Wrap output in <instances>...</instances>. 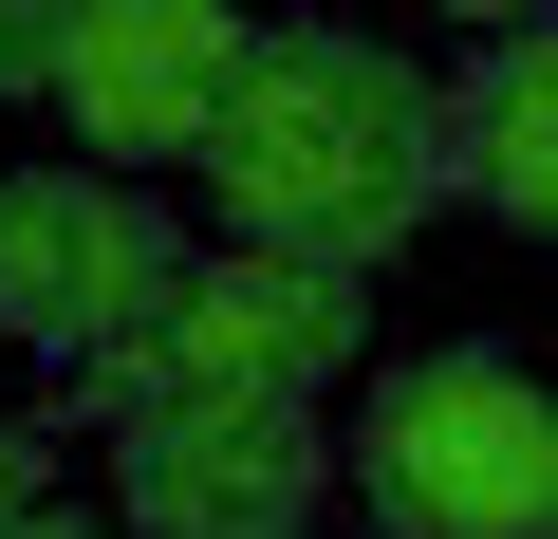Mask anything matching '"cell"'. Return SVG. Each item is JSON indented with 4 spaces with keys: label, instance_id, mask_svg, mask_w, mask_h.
<instances>
[{
    "label": "cell",
    "instance_id": "1",
    "mask_svg": "<svg viewBox=\"0 0 558 539\" xmlns=\"http://www.w3.org/2000/svg\"><path fill=\"white\" fill-rule=\"evenodd\" d=\"M205 186L242 242L373 280L447 205V75H410L391 38H336V20H279V38H242V75L205 112Z\"/></svg>",
    "mask_w": 558,
    "mask_h": 539
},
{
    "label": "cell",
    "instance_id": "2",
    "mask_svg": "<svg viewBox=\"0 0 558 539\" xmlns=\"http://www.w3.org/2000/svg\"><path fill=\"white\" fill-rule=\"evenodd\" d=\"M373 335V280L336 260H279V242H223V260H168V280L75 354V409H168V391H336V354Z\"/></svg>",
    "mask_w": 558,
    "mask_h": 539
},
{
    "label": "cell",
    "instance_id": "3",
    "mask_svg": "<svg viewBox=\"0 0 558 539\" xmlns=\"http://www.w3.org/2000/svg\"><path fill=\"white\" fill-rule=\"evenodd\" d=\"M391 539H558V391L521 354H410L354 428Z\"/></svg>",
    "mask_w": 558,
    "mask_h": 539
},
{
    "label": "cell",
    "instance_id": "4",
    "mask_svg": "<svg viewBox=\"0 0 558 539\" xmlns=\"http://www.w3.org/2000/svg\"><path fill=\"white\" fill-rule=\"evenodd\" d=\"M112 446H131V539H299L317 483H336L299 391H168Z\"/></svg>",
    "mask_w": 558,
    "mask_h": 539
},
{
    "label": "cell",
    "instance_id": "5",
    "mask_svg": "<svg viewBox=\"0 0 558 539\" xmlns=\"http://www.w3.org/2000/svg\"><path fill=\"white\" fill-rule=\"evenodd\" d=\"M242 0H75L57 38V112L94 131V168H205V112L242 75Z\"/></svg>",
    "mask_w": 558,
    "mask_h": 539
},
{
    "label": "cell",
    "instance_id": "6",
    "mask_svg": "<svg viewBox=\"0 0 558 539\" xmlns=\"http://www.w3.org/2000/svg\"><path fill=\"white\" fill-rule=\"evenodd\" d=\"M168 223H149V186L131 168H20V186H0V335H38L57 372L168 280Z\"/></svg>",
    "mask_w": 558,
    "mask_h": 539
},
{
    "label": "cell",
    "instance_id": "7",
    "mask_svg": "<svg viewBox=\"0 0 558 539\" xmlns=\"http://www.w3.org/2000/svg\"><path fill=\"white\" fill-rule=\"evenodd\" d=\"M447 186H484L521 242H558V20H502L447 75Z\"/></svg>",
    "mask_w": 558,
    "mask_h": 539
},
{
    "label": "cell",
    "instance_id": "8",
    "mask_svg": "<svg viewBox=\"0 0 558 539\" xmlns=\"http://www.w3.org/2000/svg\"><path fill=\"white\" fill-rule=\"evenodd\" d=\"M57 38H75V0H0V94H57Z\"/></svg>",
    "mask_w": 558,
    "mask_h": 539
},
{
    "label": "cell",
    "instance_id": "9",
    "mask_svg": "<svg viewBox=\"0 0 558 539\" xmlns=\"http://www.w3.org/2000/svg\"><path fill=\"white\" fill-rule=\"evenodd\" d=\"M38 520V428H0V539Z\"/></svg>",
    "mask_w": 558,
    "mask_h": 539
},
{
    "label": "cell",
    "instance_id": "10",
    "mask_svg": "<svg viewBox=\"0 0 558 539\" xmlns=\"http://www.w3.org/2000/svg\"><path fill=\"white\" fill-rule=\"evenodd\" d=\"M447 20H484V38H502V20H558V0H447Z\"/></svg>",
    "mask_w": 558,
    "mask_h": 539
},
{
    "label": "cell",
    "instance_id": "11",
    "mask_svg": "<svg viewBox=\"0 0 558 539\" xmlns=\"http://www.w3.org/2000/svg\"><path fill=\"white\" fill-rule=\"evenodd\" d=\"M20 539H131V520H57V502H38V520H20Z\"/></svg>",
    "mask_w": 558,
    "mask_h": 539
}]
</instances>
